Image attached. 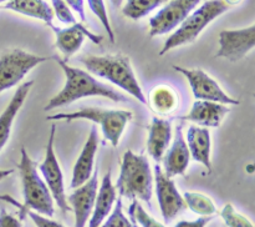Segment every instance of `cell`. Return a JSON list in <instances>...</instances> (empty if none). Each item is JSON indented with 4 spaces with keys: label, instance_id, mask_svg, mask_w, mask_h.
Returning <instances> with one entry per match:
<instances>
[{
    "label": "cell",
    "instance_id": "6da1fadb",
    "mask_svg": "<svg viewBox=\"0 0 255 227\" xmlns=\"http://www.w3.org/2000/svg\"><path fill=\"white\" fill-rule=\"evenodd\" d=\"M52 59L60 65V67L64 71L65 76H66V82H65V86L54 97L49 100L46 106L44 107V111H50V110H54L56 107L72 104L74 101L84 99V97L91 96L106 97V99L115 102L128 101V99L125 95L120 94L112 87L106 86L102 82L97 81L96 77L92 76L90 72L79 69V67L70 66L65 60L60 59L59 56H54Z\"/></svg>",
    "mask_w": 255,
    "mask_h": 227
},
{
    "label": "cell",
    "instance_id": "7a4b0ae2",
    "mask_svg": "<svg viewBox=\"0 0 255 227\" xmlns=\"http://www.w3.org/2000/svg\"><path fill=\"white\" fill-rule=\"evenodd\" d=\"M80 61L90 72L102 79L109 80L116 86L121 87L127 94L132 95L141 104L146 105V95L134 75L131 61L127 56L117 55H87L80 57Z\"/></svg>",
    "mask_w": 255,
    "mask_h": 227
},
{
    "label": "cell",
    "instance_id": "3957f363",
    "mask_svg": "<svg viewBox=\"0 0 255 227\" xmlns=\"http://www.w3.org/2000/svg\"><path fill=\"white\" fill-rule=\"evenodd\" d=\"M115 189L121 197L141 200L151 205L153 176L147 156L127 150L122 156L120 176Z\"/></svg>",
    "mask_w": 255,
    "mask_h": 227
},
{
    "label": "cell",
    "instance_id": "277c9868",
    "mask_svg": "<svg viewBox=\"0 0 255 227\" xmlns=\"http://www.w3.org/2000/svg\"><path fill=\"white\" fill-rule=\"evenodd\" d=\"M229 7L231 6L224 0H208L199 7L194 9L179 25L178 29L166 40L159 55L163 56L166 52L176 47L193 42L213 20L228 11Z\"/></svg>",
    "mask_w": 255,
    "mask_h": 227
},
{
    "label": "cell",
    "instance_id": "5b68a950",
    "mask_svg": "<svg viewBox=\"0 0 255 227\" xmlns=\"http://www.w3.org/2000/svg\"><path fill=\"white\" fill-rule=\"evenodd\" d=\"M20 180H21L22 195H24L25 212L34 211L46 217H52L55 214L54 199L47 189L44 180L40 177L36 165L30 159L25 147H21V157L19 164Z\"/></svg>",
    "mask_w": 255,
    "mask_h": 227
},
{
    "label": "cell",
    "instance_id": "8992f818",
    "mask_svg": "<svg viewBox=\"0 0 255 227\" xmlns=\"http://www.w3.org/2000/svg\"><path fill=\"white\" fill-rule=\"evenodd\" d=\"M86 119L95 124L100 125L105 139L112 144V146H119L120 140L129 121L133 119V114L128 110H109L100 107H85L74 112H60L46 116V120L57 121H72V120Z\"/></svg>",
    "mask_w": 255,
    "mask_h": 227
},
{
    "label": "cell",
    "instance_id": "52a82bcc",
    "mask_svg": "<svg viewBox=\"0 0 255 227\" xmlns=\"http://www.w3.org/2000/svg\"><path fill=\"white\" fill-rule=\"evenodd\" d=\"M50 57L30 54L20 49H12L0 56V94L19 84L27 72Z\"/></svg>",
    "mask_w": 255,
    "mask_h": 227
},
{
    "label": "cell",
    "instance_id": "ba28073f",
    "mask_svg": "<svg viewBox=\"0 0 255 227\" xmlns=\"http://www.w3.org/2000/svg\"><path fill=\"white\" fill-rule=\"evenodd\" d=\"M55 134H56V124H52L51 129H50L49 140H47L46 144L45 159L39 165V170L41 172L42 177H44V182L46 184L52 199H54V202H56V205L62 212H69L71 211V209L67 204L66 194H65L64 175H62L59 160H57L54 150Z\"/></svg>",
    "mask_w": 255,
    "mask_h": 227
},
{
    "label": "cell",
    "instance_id": "9c48e42d",
    "mask_svg": "<svg viewBox=\"0 0 255 227\" xmlns=\"http://www.w3.org/2000/svg\"><path fill=\"white\" fill-rule=\"evenodd\" d=\"M173 69L187 77L193 96L197 100L218 102L223 105H239V100L229 96L219 86L218 82L202 69H186V67L176 66V65H173Z\"/></svg>",
    "mask_w": 255,
    "mask_h": 227
},
{
    "label": "cell",
    "instance_id": "30bf717a",
    "mask_svg": "<svg viewBox=\"0 0 255 227\" xmlns=\"http://www.w3.org/2000/svg\"><path fill=\"white\" fill-rule=\"evenodd\" d=\"M202 0H169L149 19V36H159L178 27Z\"/></svg>",
    "mask_w": 255,
    "mask_h": 227
},
{
    "label": "cell",
    "instance_id": "8fae6325",
    "mask_svg": "<svg viewBox=\"0 0 255 227\" xmlns=\"http://www.w3.org/2000/svg\"><path fill=\"white\" fill-rule=\"evenodd\" d=\"M255 46V25L243 29L222 30L219 32V49L216 57L239 61Z\"/></svg>",
    "mask_w": 255,
    "mask_h": 227
},
{
    "label": "cell",
    "instance_id": "7c38bea8",
    "mask_svg": "<svg viewBox=\"0 0 255 227\" xmlns=\"http://www.w3.org/2000/svg\"><path fill=\"white\" fill-rule=\"evenodd\" d=\"M154 177H156L157 200H158L162 217L164 221L169 222L187 209L186 202L183 196L179 194L173 180L166 176L159 165L154 166Z\"/></svg>",
    "mask_w": 255,
    "mask_h": 227
},
{
    "label": "cell",
    "instance_id": "4fadbf2b",
    "mask_svg": "<svg viewBox=\"0 0 255 227\" xmlns=\"http://www.w3.org/2000/svg\"><path fill=\"white\" fill-rule=\"evenodd\" d=\"M99 191V175L94 171L89 181L85 182L67 197V204L75 215V227H86L94 210Z\"/></svg>",
    "mask_w": 255,
    "mask_h": 227
},
{
    "label": "cell",
    "instance_id": "5bb4252c",
    "mask_svg": "<svg viewBox=\"0 0 255 227\" xmlns=\"http://www.w3.org/2000/svg\"><path fill=\"white\" fill-rule=\"evenodd\" d=\"M52 31L56 35V47L65 55L66 59L76 54L81 47L85 37H89L95 44H101L104 37L101 35H96L90 31L82 22H76V24L70 25L69 27L60 29V27L54 26Z\"/></svg>",
    "mask_w": 255,
    "mask_h": 227
},
{
    "label": "cell",
    "instance_id": "9a60e30c",
    "mask_svg": "<svg viewBox=\"0 0 255 227\" xmlns=\"http://www.w3.org/2000/svg\"><path fill=\"white\" fill-rule=\"evenodd\" d=\"M97 147H99V134H97L96 125H92L86 144L84 145V149H82L79 159L76 160L74 170H72V179L71 185H70L71 189H77L86 181H89L90 177L92 176Z\"/></svg>",
    "mask_w": 255,
    "mask_h": 227
},
{
    "label": "cell",
    "instance_id": "2e32d148",
    "mask_svg": "<svg viewBox=\"0 0 255 227\" xmlns=\"http://www.w3.org/2000/svg\"><path fill=\"white\" fill-rule=\"evenodd\" d=\"M229 111H231V109L227 105L197 100L193 102L188 114L182 116L181 119L184 121L199 125L201 127H207V129L208 127H219Z\"/></svg>",
    "mask_w": 255,
    "mask_h": 227
},
{
    "label": "cell",
    "instance_id": "e0dca14e",
    "mask_svg": "<svg viewBox=\"0 0 255 227\" xmlns=\"http://www.w3.org/2000/svg\"><path fill=\"white\" fill-rule=\"evenodd\" d=\"M191 154H189L188 146H187L186 139L182 131V125H178L176 129V137H174L172 146L163 156L164 174L169 179L178 175H183L188 169Z\"/></svg>",
    "mask_w": 255,
    "mask_h": 227
},
{
    "label": "cell",
    "instance_id": "ac0fdd59",
    "mask_svg": "<svg viewBox=\"0 0 255 227\" xmlns=\"http://www.w3.org/2000/svg\"><path fill=\"white\" fill-rule=\"evenodd\" d=\"M116 189L111 181V171H109L102 179L97 191L94 210L89 220V227H100L107 219L116 202Z\"/></svg>",
    "mask_w": 255,
    "mask_h": 227
},
{
    "label": "cell",
    "instance_id": "d6986e66",
    "mask_svg": "<svg viewBox=\"0 0 255 227\" xmlns=\"http://www.w3.org/2000/svg\"><path fill=\"white\" fill-rule=\"evenodd\" d=\"M187 146L194 161L203 165L209 172L212 171L211 162V132L207 127L191 125L187 131Z\"/></svg>",
    "mask_w": 255,
    "mask_h": 227
},
{
    "label": "cell",
    "instance_id": "ffe728a7",
    "mask_svg": "<svg viewBox=\"0 0 255 227\" xmlns=\"http://www.w3.org/2000/svg\"><path fill=\"white\" fill-rule=\"evenodd\" d=\"M172 137L171 121L159 117H153L148 127L147 151L154 161L159 162L163 159L168 149Z\"/></svg>",
    "mask_w": 255,
    "mask_h": 227
},
{
    "label": "cell",
    "instance_id": "44dd1931",
    "mask_svg": "<svg viewBox=\"0 0 255 227\" xmlns=\"http://www.w3.org/2000/svg\"><path fill=\"white\" fill-rule=\"evenodd\" d=\"M32 84H34V81L30 80V81H26L20 85L16 89V91H15V94L12 95L11 100L9 101L7 106L0 114V151L4 149L6 142L9 141L12 122H14L19 110L24 105Z\"/></svg>",
    "mask_w": 255,
    "mask_h": 227
},
{
    "label": "cell",
    "instance_id": "7402d4cb",
    "mask_svg": "<svg viewBox=\"0 0 255 227\" xmlns=\"http://www.w3.org/2000/svg\"><path fill=\"white\" fill-rule=\"evenodd\" d=\"M2 9L19 12L25 16L34 17L44 21L50 29L55 26L52 7L45 0H11L2 6Z\"/></svg>",
    "mask_w": 255,
    "mask_h": 227
},
{
    "label": "cell",
    "instance_id": "603a6c76",
    "mask_svg": "<svg viewBox=\"0 0 255 227\" xmlns=\"http://www.w3.org/2000/svg\"><path fill=\"white\" fill-rule=\"evenodd\" d=\"M179 104L178 94L168 85H158L153 87L148 95V105L159 115H171Z\"/></svg>",
    "mask_w": 255,
    "mask_h": 227
},
{
    "label": "cell",
    "instance_id": "cb8c5ba5",
    "mask_svg": "<svg viewBox=\"0 0 255 227\" xmlns=\"http://www.w3.org/2000/svg\"><path fill=\"white\" fill-rule=\"evenodd\" d=\"M186 206L199 216H216L217 206L213 200L201 192L187 191L183 195Z\"/></svg>",
    "mask_w": 255,
    "mask_h": 227
},
{
    "label": "cell",
    "instance_id": "d4e9b609",
    "mask_svg": "<svg viewBox=\"0 0 255 227\" xmlns=\"http://www.w3.org/2000/svg\"><path fill=\"white\" fill-rule=\"evenodd\" d=\"M167 1L169 0H126V4L122 7V14L132 20H139Z\"/></svg>",
    "mask_w": 255,
    "mask_h": 227
},
{
    "label": "cell",
    "instance_id": "484cf974",
    "mask_svg": "<svg viewBox=\"0 0 255 227\" xmlns=\"http://www.w3.org/2000/svg\"><path fill=\"white\" fill-rule=\"evenodd\" d=\"M128 215L132 224H136L138 227H166L163 224L153 219L148 212H146V210L137 200H133L129 205Z\"/></svg>",
    "mask_w": 255,
    "mask_h": 227
},
{
    "label": "cell",
    "instance_id": "4316f807",
    "mask_svg": "<svg viewBox=\"0 0 255 227\" xmlns=\"http://www.w3.org/2000/svg\"><path fill=\"white\" fill-rule=\"evenodd\" d=\"M100 227H133L132 222L125 216L124 205H122L121 199H116L114 209Z\"/></svg>",
    "mask_w": 255,
    "mask_h": 227
},
{
    "label": "cell",
    "instance_id": "83f0119b",
    "mask_svg": "<svg viewBox=\"0 0 255 227\" xmlns=\"http://www.w3.org/2000/svg\"><path fill=\"white\" fill-rule=\"evenodd\" d=\"M221 217L224 220L228 227H254L251 220L239 214L232 204H227L222 209Z\"/></svg>",
    "mask_w": 255,
    "mask_h": 227
},
{
    "label": "cell",
    "instance_id": "f1b7e54d",
    "mask_svg": "<svg viewBox=\"0 0 255 227\" xmlns=\"http://www.w3.org/2000/svg\"><path fill=\"white\" fill-rule=\"evenodd\" d=\"M87 2H89V6L90 9H91V11L96 15L97 19H99L100 21H101V24L104 25L110 41L114 44V42L116 41V39H115V32L114 30H112L111 24H110V19H109V15H107L105 1L104 0H87Z\"/></svg>",
    "mask_w": 255,
    "mask_h": 227
},
{
    "label": "cell",
    "instance_id": "f546056e",
    "mask_svg": "<svg viewBox=\"0 0 255 227\" xmlns=\"http://www.w3.org/2000/svg\"><path fill=\"white\" fill-rule=\"evenodd\" d=\"M51 4L54 15H56V17L60 21L70 25L76 24V17L72 14L71 7L67 5V2L65 0H51Z\"/></svg>",
    "mask_w": 255,
    "mask_h": 227
},
{
    "label": "cell",
    "instance_id": "4dcf8cb0",
    "mask_svg": "<svg viewBox=\"0 0 255 227\" xmlns=\"http://www.w3.org/2000/svg\"><path fill=\"white\" fill-rule=\"evenodd\" d=\"M26 214L29 215V217L32 220V222H34L36 227H65L60 222L54 221V220L49 219L46 216H42L40 214H36L34 211H27Z\"/></svg>",
    "mask_w": 255,
    "mask_h": 227
},
{
    "label": "cell",
    "instance_id": "1f68e13d",
    "mask_svg": "<svg viewBox=\"0 0 255 227\" xmlns=\"http://www.w3.org/2000/svg\"><path fill=\"white\" fill-rule=\"evenodd\" d=\"M214 216H201L199 219L193 220V221H187V220H182V221L177 222L174 227H206Z\"/></svg>",
    "mask_w": 255,
    "mask_h": 227
},
{
    "label": "cell",
    "instance_id": "d6a6232c",
    "mask_svg": "<svg viewBox=\"0 0 255 227\" xmlns=\"http://www.w3.org/2000/svg\"><path fill=\"white\" fill-rule=\"evenodd\" d=\"M0 227H21V221L2 209L0 211Z\"/></svg>",
    "mask_w": 255,
    "mask_h": 227
},
{
    "label": "cell",
    "instance_id": "836d02e7",
    "mask_svg": "<svg viewBox=\"0 0 255 227\" xmlns=\"http://www.w3.org/2000/svg\"><path fill=\"white\" fill-rule=\"evenodd\" d=\"M67 2L70 7H71L74 11H76V14H79L81 21H86V15H85V4L84 0H65Z\"/></svg>",
    "mask_w": 255,
    "mask_h": 227
},
{
    "label": "cell",
    "instance_id": "e575fe53",
    "mask_svg": "<svg viewBox=\"0 0 255 227\" xmlns=\"http://www.w3.org/2000/svg\"><path fill=\"white\" fill-rule=\"evenodd\" d=\"M12 172H14V170H0V181L9 176L10 174H12Z\"/></svg>",
    "mask_w": 255,
    "mask_h": 227
},
{
    "label": "cell",
    "instance_id": "d590c367",
    "mask_svg": "<svg viewBox=\"0 0 255 227\" xmlns=\"http://www.w3.org/2000/svg\"><path fill=\"white\" fill-rule=\"evenodd\" d=\"M122 2H124V0H111V4L115 7H120L122 5Z\"/></svg>",
    "mask_w": 255,
    "mask_h": 227
},
{
    "label": "cell",
    "instance_id": "8d00e7d4",
    "mask_svg": "<svg viewBox=\"0 0 255 227\" xmlns=\"http://www.w3.org/2000/svg\"><path fill=\"white\" fill-rule=\"evenodd\" d=\"M224 1L227 2V4L229 5V6H231V5H234V4H238L239 1H241V0H224Z\"/></svg>",
    "mask_w": 255,
    "mask_h": 227
},
{
    "label": "cell",
    "instance_id": "74e56055",
    "mask_svg": "<svg viewBox=\"0 0 255 227\" xmlns=\"http://www.w3.org/2000/svg\"><path fill=\"white\" fill-rule=\"evenodd\" d=\"M247 170H248V172H249V174H253V164H251V165H249V166L247 167Z\"/></svg>",
    "mask_w": 255,
    "mask_h": 227
},
{
    "label": "cell",
    "instance_id": "f35d334b",
    "mask_svg": "<svg viewBox=\"0 0 255 227\" xmlns=\"http://www.w3.org/2000/svg\"><path fill=\"white\" fill-rule=\"evenodd\" d=\"M9 1H11V0H0V2H5V4H6V2H9Z\"/></svg>",
    "mask_w": 255,
    "mask_h": 227
},
{
    "label": "cell",
    "instance_id": "ab89813d",
    "mask_svg": "<svg viewBox=\"0 0 255 227\" xmlns=\"http://www.w3.org/2000/svg\"><path fill=\"white\" fill-rule=\"evenodd\" d=\"M132 226H133V227H138L136 224H132Z\"/></svg>",
    "mask_w": 255,
    "mask_h": 227
}]
</instances>
